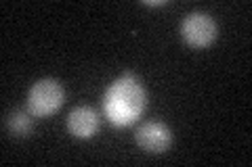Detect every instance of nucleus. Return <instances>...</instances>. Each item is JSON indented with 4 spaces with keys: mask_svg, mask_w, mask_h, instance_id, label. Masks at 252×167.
<instances>
[{
    "mask_svg": "<svg viewBox=\"0 0 252 167\" xmlns=\"http://www.w3.org/2000/svg\"><path fill=\"white\" fill-rule=\"evenodd\" d=\"M143 4H147V6H160V4H166L164 0H160V2H143Z\"/></svg>",
    "mask_w": 252,
    "mask_h": 167,
    "instance_id": "7",
    "label": "nucleus"
},
{
    "mask_svg": "<svg viewBox=\"0 0 252 167\" xmlns=\"http://www.w3.org/2000/svg\"><path fill=\"white\" fill-rule=\"evenodd\" d=\"M63 105V86L57 79H40L30 88L28 111L36 117H49Z\"/></svg>",
    "mask_w": 252,
    "mask_h": 167,
    "instance_id": "2",
    "label": "nucleus"
},
{
    "mask_svg": "<svg viewBox=\"0 0 252 167\" xmlns=\"http://www.w3.org/2000/svg\"><path fill=\"white\" fill-rule=\"evenodd\" d=\"M6 128L15 136H30L32 128H34V121H32V113L30 111H13V113L6 117Z\"/></svg>",
    "mask_w": 252,
    "mask_h": 167,
    "instance_id": "6",
    "label": "nucleus"
},
{
    "mask_svg": "<svg viewBox=\"0 0 252 167\" xmlns=\"http://www.w3.org/2000/svg\"><path fill=\"white\" fill-rule=\"evenodd\" d=\"M181 34L183 40L193 46V48H204V46H210L217 38V23L212 21V17L204 13H191L183 19V25H181Z\"/></svg>",
    "mask_w": 252,
    "mask_h": 167,
    "instance_id": "3",
    "label": "nucleus"
},
{
    "mask_svg": "<svg viewBox=\"0 0 252 167\" xmlns=\"http://www.w3.org/2000/svg\"><path fill=\"white\" fill-rule=\"evenodd\" d=\"M170 130L160 121H149L143 123L137 130V142L139 146L147 153H164L170 146Z\"/></svg>",
    "mask_w": 252,
    "mask_h": 167,
    "instance_id": "4",
    "label": "nucleus"
},
{
    "mask_svg": "<svg viewBox=\"0 0 252 167\" xmlns=\"http://www.w3.org/2000/svg\"><path fill=\"white\" fill-rule=\"evenodd\" d=\"M67 130L76 138H91L99 130V117L91 107H78L67 117Z\"/></svg>",
    "mask_w": 252,
    "mask_h": 167,
    "instance_id": "5",
    "label": "nucleus"
},
{
    "mask_svg": "<svg viewBox=\"0 0 252 167\" xmlns=\"http://www.w3.org/2000/svg\"><path fill=\"white\" fill-rule=\"evenodd\" d=\"M105 115L118 128L130 125L137 121L139 115L145 109V90L139 84L137 75L132 71L122 73L120 79L109 86L105 92Z\"/></svg>",
    "mask_w": 252,
    "mask_h": 167,
    "instance_id": "1",
    "label": "nucleus"
}]
</instances>
